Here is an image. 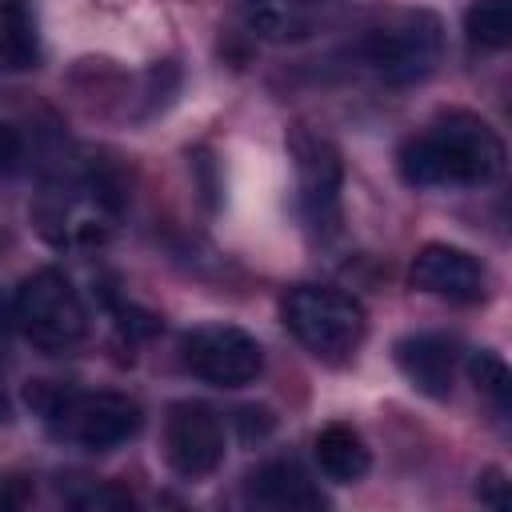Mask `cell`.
I'll use <instances>...</instances> for the list:
<instances>
[{
    "label": "cell",
    "instance_id": "obj_15",
    "mask_svg": "<svg viewBox=\"0 0 512 512\" xmlns=\"http://www.w3.org/2000/svg\"><path fill=\"white\" fill-rule=\"evenodd\" d=\"M464 32L472 44L508 48L512 44V0H472L464 12Z\"/></svg>",
    "mask_w": 512,
    "mask_h": 512
},
{
    "label": "cell",
    "instance_id": "obj_12",
    "mask_svg": "<svg viewBox=\"0 0 512 512\" xmlns=\"http://www.w3.org/2000/svg\"><path fill=\"white\" fill-rule=\"evenodd\" d=\"M244 496L252 504H264V508H324V496L320 488L304 476L300 464L292 460H272V464H260L248 484H244Z\"/></svg>",
    "mask_w": 512,
    "mask_h": 512
},
{
    "label": "cell",
    "instance_id": "obj_1",
    "mask_svg": "<svg viewBox=\"0 0 512 512\" xmlns=\"http://www.w3.org/2000/svg\"><path fill=\"white\" fill-rule=\"evenodd\" d=\"M396 168L412 188H480L500 176L504 144L488 128V120L452 108L400 144Z\"/></svg>",
    "mask_w": 512,
    "mask_h": 512
},
{
    "label": "cell",
    "instance_id": "obj_18",
    "mask_svg": "<svg viewBox=\"0 0 512 512\" xmlns=\"http://www.w3.org/2000/svg\"><path fill=\"white\" fill-rule=\"evenodd\" d=\"M476 500L488 504V508H508V480H504L500 468H484V472H480Z\"/></svg>",
    "mask_w": 512,
    "mask_h": 512
},
{
    "label": "cell",
    "instance_id": "obj_6",
    "mask_svg": "<svg viewBox=\"0 0 512 512\" xmlns=\"http://www.w3.org/2000/svg\"><path fill=\"white\" fill-rule=\"evenodd\" d=\"M184 368L216 388H240L252 384L264 368V352L256 336H248L236 324H200L180 340Z\"/></svg>",
    "mask_w": 512,
    "mask_h": 512
},
{
    "label": "cell",
    "instance_id": "obj_8",
    "mask_svg": "<svg viewBox=\"0 0 512 512\" xmlns=\"http://www.w3.org/2000/svg\"><path fill=\"white\" fill-rule=\"evenodd\" d=\"M292 156H296V172H300V208L312 232H336L340 220V152L312 132H296L292 136Z\"/></svg>",
    "mask_w": 512,
    "mask_h": 512
},
{
    "label": "cell",
    "instance_id": "obj_19",
    "mask_svg": "<svg viewBox=\"0 0 512 512\" xmlns=\"http://www.w3.org/2000/svg\"><path fill=\"white\" fill-rule=\"evenodd\" d=\"M20 156H24V144H20V132H16L12 124H4V120H0V176H8V172H16V164H20Z\"/></svg>",
    "mask_w": 512,
    "mask_h": 512
},
{
    "label": "cell",
    "instance_id": "obj_16",
    "mask_svg": "<svg viewBox=\"0 0 512 512\" xmlns=\"http://www.w3.org/2000/svg\"><path fill=\"white\" fill-rule=\"evenodd\" d=\"M468 376H472L476 392H484L500 412H508L512 376H508V364H504L496 352H472V356H468Z\"/></svg>",
    "mask_w": 512,
    "mask_h": 512
},
{
    "label": "cell",
    "instance_id": "obj_3",
    "mask_svg": "<svg viewBox=\"0 0 512 512\" xmlns=\"http://www.w3.org/2000/svg\"><path fill=\"white\" fill-rule=\"evenodd\" d=\"M284 324L288 332L320 360H348L364 340V308L328 284H296L284 296Z\"/></svg>",
    "mask_w": 512,
    "mask_h": 512
},
{
    "label": "cell",
    "instance_id": "obj_5",
    "mask_svg": "<svg viewBox=\"0 0 512 512\" xmlns=\"http://www.w3.org/2000/svg\"><path fill=\"white\" fill-rule=\"evenodd\" d=\"M16 324L36 348L64 352L84 336L88 312L64 272L40 268V272L24 276V284L16 292Z\"/></svg>",
    "mask_w": 512,
    "mask_h": 512
},
{
    "label": "cell",
    "instance_id": "obj_13",
    "mask_svg": "<svg viewBox=\"0 0 512 512\" xmlns=\"http://www.w3.org/2000/svg\"><path fill=\"white\" fill-rule=\"evenodd\" d=\"M316 460H320L324 476L336 484H356L372 464L360 432L348 424H328L316 432Z\"/></svg>",
    "mask_w": 512,
    "mask_h": 512
},
{
    "label": "cell",
    "instance_id": "obj_17",
    "mask_svg": "<svg viewBox=\"0 0 512 512\" xmlns=\"http://www.w3.org/2000/svg\"><path fill=\"white\" fill-rule=\"evenodd\" d=\"M76 508H132V496L116 484H88V492H72L68 496Z\"/></svg>",
    "mask_w": 512,
    "mask_h": 512
},
{
    "label": "cell",
    "instance_id": "obj_4",
    "mask_svg": "<svg viewBox=\"0 0 512 512\" xmlns=\"http://www.w3.org/2000/svg\"><path fill=\"white\" fill-rule=\"evenodd\" d=\"M444 52V28L432 12H404L360 40V60L388 84L424 80Z\"/></svg>",
    "mask_w": 512,
    "mask_h": 512
},
{
    "label": "cell",
    "instance_id": "obj_21",
    "mask_svg": "<svg viewBox=\"0 0 512 512\" xmlns=\"http://www.w3.org/2000/svg\"><path fill=\"white\" fill-rule=\"evenodd\" d=\"M8 420V400H4V392H0V424Z\"/></svg>",
    "mask_w": 512,
    "mask_h": 512
},
{
    "label": "cell",
    "instance_id": "obj_11",
    "mask_svg": "<svg viewBox=\"0 0 512 512\" xmlns=\"http://www.w3.org/2000/svg\"><path fill=\"white\" fill-rule=\"evenodd\" d=\"M396 368L408 376V384L424 396H448L456 376V344L432 332L396 340Z\"/></svg>",
    "mask_w": 512,
    "mask_h": 512
},
{
    "label": "cell",
    "instance_id": "obj_20",
    "mask_svg": "<svg viewBox=\"0 0 512 512\" xmlns=\"http://www.w3.org/2000/svg\"><path fill=\"white\" fill-rule=\"evenodd\" d=\"M8 320H16V308H12V316H8V308H4V300H0V336L8 332Z\"/></svg>",
    "mask_w": 512,
    "mask_h": 512
},
{
    "label": "cell",
    "instance_id": "obj_2",
    "mask_svg": "<svg viewBox=\"0 0 512 512\" xmlns=\"http://www.w3.org/2000/svg\"><path fill=\"white\" fill-rule=\"evenodd\" d=\"M28 404L48 420V428L88 452H108L124 440H132L144 424V412L136 400L120 392H72L52 380L28 384Z\"/></svg>",
    "mask_w": 512,
    "mask_h": 512
},
{
    "label": "cell",
    "instance_id": "obj_14",
    "mask_svg": "<svg viewBox=\"0 0 512 512\" xmlns=\"http://www.w3.org/2000/svg\"><path fill=\"white\" fill-rule=\"evenodd\" d=\"M36 28L24 0H0V72L36 68Z\"/></svg>",
    "mask_w": 512,
    "mask_h": 512
},
{
    "label": "cell",
    "instance_id": "obj_7",
    "mask_svg": "<svg viewBox=\"0 0 512 512\" xmlns=\"http://www.w3.org/2000/svg\"><path fill=\"white\" fill-rule=\"evenodd\" d=\"M164 460L176 476L200 480L224 460V428L220 416L200 400H180L164 420Z\"/></svg>",
    "mask_w": 512,
    "mask_h": 512
},
{
    "label": "cell",
    "instance_id": "obj_9",
    "mask_svg": "<svg viewBox=\"0 0 512 512\" xmlns=\"http://www.w3.org/2000/svg\"><path fill=\"white\" fill-rule=\"evenodd\" d=\"M408 276H412V288L440 296V300H452V304H476L488 292L484 264L472 252L452 248V244H424L412 260Z\"/></svg>",
    "mask_w": 512,
    "mask_h": 512
},
{
    "label": "cell",
    "instance_id": "obj_10",
    "mask_svg": "<svg viewBox=\"0 0 512 512\" xmlns=\"http://www.w3.org/2000/svg\"><path fill=\"white\" fill-rule=\"evenodd\" d=\"M332 0H240L244 24L272 44L308 40L328 20Z\"/></svg>",
    "mask_w": 512,
    "mask_h": 512
}]
</instances>
